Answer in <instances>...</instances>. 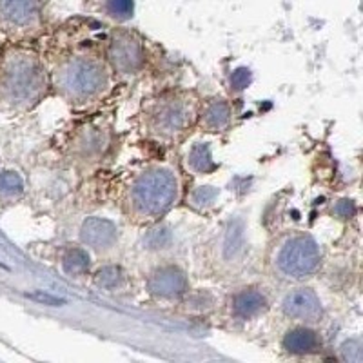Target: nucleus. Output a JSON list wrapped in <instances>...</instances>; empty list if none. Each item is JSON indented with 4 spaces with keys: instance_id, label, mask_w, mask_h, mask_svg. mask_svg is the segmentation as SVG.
I'll return each mask as SVG.
<instances>
[{
    "instance_id": "obj_1",
    "label": "nucleus",
    "mask_w": 363,
    "mask_h": 363,
    "mask_svg": "<svg viewBox=\"0 0 363 363\" xmlns=\"http://www.w3.org/2000/svg\"><path fill=\"white\" fill-rule=\"evenodd\" d=\"M48 77L33 50L13 45L0 55V106L28 108L45 93Z\"/></svg>"
},
{
    "instance_id": "obj_2",
    "label": "nucleus",
    "mask_w": 363,
    "mask_h": 363,
    "mask_svg": "<svg viewBox=\"0 0 363 363\" xmlns=\"http://www.w3.org/2000/svg\"><path fill=\"white\" fill-rule=\"evenodd\" d=\"M178 193L180 184L173 171L151 167L131 182L125 194V207L136 222H151L173 207Z\"/></svg>"
},
{
    "instance_id": "obj_3",
    "label": "nucleus",
    "mask_w": 363,
    "mask_h": 363,
    "mask_svg": "<svg viewBox=\"0 0 363 363\" xmlns=\"http://www.w3.org/2000/svg\"><path fill=\"white\" fill-rule=\"evenodd\" d=\"M57 86L74 102H93L109 87L108 64L93 53H74L64 58L55 71Z\"/></svg>"
},
{
    "instance_id": "obj_4",
    "label": "nucleus",
    "mask_w": 363,
    "mask_h": 363,
    "mask_svg": "<svg viewBox=\"0 0 363 363\" xmlns=\"http://www.w3.org/2000/svg\"><path fill=\"white\" fill-rule=\"evenodd\" d=\"M272 265L281 278L303 280L320 267V251L309 236H289L274 249Z\"/></svg>"
},
{
    "instance_id": "obj_5",
    "label": "nucleus",
    "mask_w": 363,
    "mask_h": 363,
    "mask_svg": "<svg viewBox=\"0 0 363 363\" xmlns=\"http://www.w3.org/2000/svg\"><path fill=\"white\" fill-rule=\"evenodd\" d=\"M196 118V109L191 96L169 95L158 100L147 116L149 131L158 138L173 140L182 136Z\"/></svg>"
},
{
    "instance_id": "obj_6",
    "label": "nucleus",
    "mask_w": 363,
    "mask_h": 363,
    "mask_svg": "<svg viewBox=\"0 0 363 363\" xmlns=\"http://www.w3.org/2000/svg\"><path fill=\"white\" fill-rule=\"evenodd\" d=\"M0 31L29 38L42 31V0H0Z\"/></svg>"
},
{
    "instance_id": "obj_7",
    "label": "nucleus",
    "mask_w": 363,
    "mask_h": 363,
    "mask_svg": "<svg viewBox=\"0 0 363 363\" xmlns=\"http://www.w3.org/2000/svg\"><path fill=\"white\" fill-rule=\"evenodd\" d=\"M109 62L120 73H135L144 64V48L142 40L128 29L113 31L108 48Z\"/></svg>"
},
{
    "instance_id": "obj_8",
    "label": "nucleus",
    "mask_w": 363,
    "mask_h": 363,
    "mask_svg": "<svg viewBox=\"0 0 363 363\" xmlns=\"http://www.w3.org/2000/svg\"><path fill=\"white\" fill-rule=\"evenodd\" d=\"M284 313L298 322H318L322 318V303L311 289H296L285 296Z\"/></svg>"
},
{
    "instance_id": "obj_9",
    "label": "nucleus",
    "mask_w": 363,
    "mask_h": 363,
    "mask_svg": "<svg viewBox=\"0 0 363 363\" xmlns=\"http://www.w3.org/2000/svg\"><path fill=\"white\" fill-rule=\"evenodd\" d=\"M151 289L164 298L180 296L186 289V278L177 269H162L151 278Z\"/></svg>"
},
{
    "instance_id": "obj_10",
    "label": "nucleus",
    "mask_w": 363,
    "mask_h": 363,
    "mask_svg": "<svg viewBox=\"0 0 363 363\" xmlns=\"http://www.w3.org/2000/svg\"><path fill=\"white\" fill-rule=\"evenodd\" d=\"M265 309V298L258 291H242L233 298V313L240 318H251Z\"/></svg>"
},
{
    "instance_id": "obj_11",
    "label": "nucleus",
    "mask_w": 363,
    "mask_h": 363,
    "mask_svg": "<svg viewBox=\"0 0 363 363\" xmlns=\"http://www.w3.org/2000/svg\"><path fill=\"white\" fill-rule=\"evenodd\" d=\"M284 345L289 352L306 354V352L316 351L320 347V338L316 336V333L309 329H294L285 336Z\"/></svg>"
},
{
    "instance_id": "obj_12",
    "label": "nucleus",
    "mask_w": 363,
    "mask_h": 363,
    "mask_svg": "<svg viewBox=\"0 0 363 363\" xmlns=\"http://www.w3.org/2000/svg\"><path fill=\"white\" fill-rule=\"evenodd\" d=\"M84 238L91 245H108L115 238V229L111 223L104 222V220H91L84 227Z\"/></svg>"
},
{
    "instance_id": "obj_13",
    "label": "nucleus",
    "mask_w": 363,
    "mask_h": 363,
    "mask_svg": "<svg viewBox=\"0 0 363 363\" xmlns=\"http://www.w3.org/2000/svg\"><path fill=\"white\" fill-rule=\"evenodd\" d=\"M203 122H206L207 129H211V131H218V129L225 128L227 122H229V108L223 102L211 104L209 108L206 109Z\"/></svg>"
},
{
    "instance_id": "obj_14",
    "label": "nucleus",
    "mask_w": 363,
    "mask_h": 363,
    "mask_svg": "<svg viewBox=\"0 0 363 363\" xmlns=\"http://www.w3.org/2000/svg\"><path fill=\"white\" fill-rule=\"evenodd\" d=\"M22 191V180L15 173L0 174V193L2 194H18Z\"/></svg>"
},
{
    "instance_id": "obj_15",
    "label": "nucleus",
    "mask_w": 363,
    "mask_h": 363,
    "mask_svg": "<svg viewBox=\"0 0 363 363\" xmlns=\"http://www.w3.org/2000/svg\"><path fill=\"white\" fill-rule=\"evenodd\" d=\"M108 9L113 17L128 18L133 13V0H108Z\"/></svg>"
},
{
    "instance_id": "obj_16",
    "label": "nucleus",
    "mask_w": 363,
    "mask_h": 363,
    "mask_svg": "<svg viewBox=\"0 0 363 363\" xmlns=\"http://www.w3.org/2000/svg\"><path fill=\"white\" fill-rule=\"evenodd\" d=\"M66 269L69 272L86 271L87 269V256L82 251H73L66 258Z\"/></svg>"
}]
</instances>
